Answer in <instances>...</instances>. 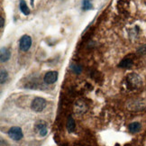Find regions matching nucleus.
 <instances>
[{
	"label": "nucleus",
	"instance_id": "nucleus-1",
	"mask_svg": "<svg viewBox=\"0 0 146 146\" xmlns=\"http://www.w3.org/2000/svg\"><path fill=\"white\" fill-rule=\"evenodd\" d=\"M126 82L127 85L130 87V88L133 89L139 88L143 84L142 78L138 74H136V73H131V74H129L126 78Z\"/></svg>",
	"mask_w": 146,
	"mask_h": 146
},
{
	"label": "nucleus",
	"instance_id": "nucleus-2",
	"mask_svg": "<svg viewBox=\"0 0 146 146\" xmlns=\"http://www.w3.org/2000/svg\"><path fill=\"white\" fill-rule=\"evenodd\" d=\"M47 106V101L46 99H44L43 98H35L32 101V104H31V108L35 111V112H42L44 108H46Z\"/></svg>",
	"mask_w": 146,
	"mask_h": 146
},
{
	"label": "nucleus",
	"instance_id": "nucleus-3",
	"mask_svg": "<svg viewBox=\"0 0 146 146\" xmlns=\"http://www.w3.org/2000/svg\"><path fill=\"white\" fill-rule=\"evenodd\" d=\"M8 136L14 140V141H20V140L24 137V133L22 129L18 126H13L11 127L7 132Z\"/></svg>",
	"mask_w": 146,
	"mask_h": 146
},
{
	"label": "nucleus",
	"instance_id": "nucleus-4",
	"mask_svg": "<svg viewBox=\"0 0 146 146\" xmlns=\"http://www.w3.org/2000/svg\"><path fill=\"white\" fill-rule=\"evenodd\" d=\"M35 132L39 134L40 136L44 137L47 135L48 133V126H47V123L44 122L42 120L36 122L35 125Z\"/></svg>",
	"mask_w": 146,
	"mask_h": 146
},
{
	"label": "nucleus",
	"instance_id": "nucleus-5",
	"mask_svg": "<svg viewBox=\"0 0 146 146\" xmlns=\"http://www.w3.org/2000/svg\"><path fill=\"white\" fill-rule=\"evenodd\" d=\"M32 46V39L29 35L22 36L19 41V48L22 52H27Z\"/></svg>",
	"mask_w": 146,
	"mask_h": 146
},
{
	"label": "nucleus",
	"instance_id": "nucleus-6",
	"mask_svg": "<svg viewBox=\"0 0 146 146\" xmlns=\"http://www.w3.org/2000/svg\"><path fill=\"white\" fill-rule=\"evenodd\" d=\"M58 78H59V73L57 71L50 70L45 73V75L43 77V80L48 85H52V84H54L58 80Z\"/></svg>",
	"mask_w": 146,
	"mask_h": 146
},
{
	"label": "nucleus",
	"instance_id": "nucleus-7",
	"mask_svg": "<svg viewBox=\"0 0 146 146\" xmlns=\"http://www.w3.org/2000/svg\"><path fill=\"white\" fill-rule=\"evenodd\" d=\"M11 57V52L10 50L7 47H2L0 50V60L1 62H5L7 61Z\"/></svg>",
	"mask_w": 146,
	"mask_h": 146
},
{
	"label": "nucleus",
	"instance_id": "nucleus-8",
	"mask_svg": "<svg viewBox=\"0 0 146 146\" xmlns=\"http://www.w3.org/2000/svg\"><path fill=\"white\" fill-rule=\"evenodd\" d=\"M88 109V106L86 103H84L83 101H78L75 105V112L78 114H83L85 113Z\"/></svg>",
	"mask_w": 146,
	"mask_h": 146
},
{
	"label": "nucleus",
	"instance_id": "nucleus-9",
	"mask_svg": "<svg viewBox=\"0 0 146 146\" xmlns=\"http://www.w3.org/2000/svg\"><path fill=\"white\" fill-rule=\"evenodd\" d=\"M19 7H20V10L21 12L23 13L25 15H30L31 11L30 9L28 8V5L26 4V2L25 1V0H20V3H19Z\"/></svg>",
	"mask_w": 146,
	"mask_h": 146
},
{
	"label": "nucleus",
	"instance_id": "nucleus-10",
	"mask_svg": "<svg viewBox=\"0 0 146 146\" xmlns=\"http://www.w3.org/2000/svg\"><path fill=\"white\" fill-rule=\"evenodd\" d=\"M128 128H129V131L131 133H138L140 130H141L142 125H141V123L138 122H133L129 125Z\"/></svg>",
	"mask_w": 146,
	"mask_h": 146
},
{
	"label": "nucleus",
	"instance_id": "nucleus-11",
	"mask_svg": "<svg viewBox=\"0 0 146 146\" xmlns=\"http://www.w3.org/2000/svg\"><path fill=\"white\" fill-rule=\"evenodd\" d=\"M66 127H67V130H68V132H70V133H71V132H73L75 130V127H76L75 121L71 116L68 117V120H67V123H66Z\"/></svg>",
	"mask_w": 146,
	"mask_h": 146
},
{
	"label": "nucleus",
	"instance_id": "nucleus-12",
	"mask_svg": "<svg viewBox=\"0 0 146 146\" xmlns=\"http://www.w3.org/2000/svg\"><path fill=\"white\" fill-rule=\"evenodd\" d=\"M133 64V61L132 59L129 58H125L121 62L119 63V67L120 68H130Z\"/></svg>",
	"mask_w": 146,
	"mask_h": 146
},
{
	"label": "nucleus",
	"instance_id": "nucleus-13",
	"mask_svg": "<svg viewBox=\"0 0 146 146\" xmlns=\"http://www.w3.org/2000/svg\"><path fill=\"white\" fill-rule=\"evenodd\" d=\"M93 8V5L91 0H82V9L83 10H90Z\"/></svg>",
	"mask_w": 146,
	"mask_h": 146
},
{
	"label": "nucleus",
	"instance_id": "nucleus-14",
	"mask_svg": "<svg viewBox=\"0 0 146 146\" xmlns=\"http://www.w3.org/2000/svg\"><path fill=\"white\" fill-rule=\"evenodd\" d=\"M8 78V73L7 70H1V72H0V83L4 84L5 81L7 80Z\"/></svg>",
	"mask_w": 146,
	"mask_h": 146
},
{
	"label": "nucleus",
	"instance_id": "nucleus-15",
	"mask_svg": "<svg viewBox=\"0 0 146 146\" xmlns=\"http://www.w3.org/2000/svg\"><path fill=\"white\" fill-rule=\"evenodd\" d=\"M70 69L73 72L76 73V74H80V73L82 72V67L78 64H71Z\"/></svg>",
	"mask_w": 146,
	"mask_h": 146
},
{
	"label": "nucleus",
	"instance_id": "nucleus-16",
	"mask_svg": "<svg viewBox=\"0 0 146 146\" xmlns=\"http://www.w3.org/2000/svg\"><path fill=\"white\" fill-rule=\"evenodd\" d=\"M0 23H1V28H3L4 27V25H5V20H4V18L2 17H0Z\"/></svg>",
	"mask_w": 146,
	"mask_h": 146
},
{
	"label": "nucleus",
	"instance_id": "nucleus-17",
	"mask_svg": "<svg viewBox=\"0 0 146 146\" xmlns=\"http://www.w3.org/2000/svg\"><path fill=\"white\" fill-rule=\"evenodd\" d=\"M144 4H145V5H146V0H144Z\"/></svg>",
	"mask_w": 146,
	"mask_h": 146
}]
</instances>
